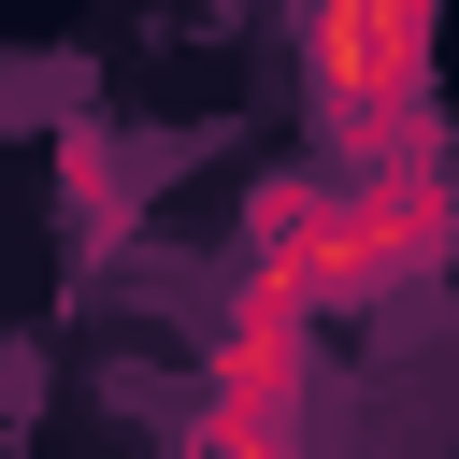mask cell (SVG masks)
I'll return each instance as SVG.
<instances>
[{"mask_svg":"<svg viewBox=\"0 0 459 459\" xmlns=\"http://www.w3.org/2000/svg\"><path fill=\"white\" fill-rule=\"evenodd\" d=\"M459 230V186L445 158H344V172H301V186H258V230H244V273L301 287L316 316L330 301H373L402 273H430Z\"/></svg>","mask_w":459,"mask_h":459,"instance_id":"6da1fadb","label":"cell"},{"mask_svg":"<svg viewBox=\"0 0 459 459\" xmlns=\"http://www.w3.org/2000/svg\"><path fill=\"white\" fill-rule=\"evenodd\" d=\"M301 86L344 158H445L430 143V0H301Z\"/></svg>","mask_w":459,"mask_h":459,"instance_id":"7a4b0ae2","label":"cell"},{"mask_svg":"<svg viewBox=\"0 0 459 459\" xmlns=\"http://www.w3.org/2000/svg\"><path fill=\"white\" fill-rule=\"evenodd\" d=\"M186 459H287V416H244V402H201Z\"/></svg>","mask_w":459,"mask_h":459,"instance_id":"3957f363","label":"cell"}]
</instances>
